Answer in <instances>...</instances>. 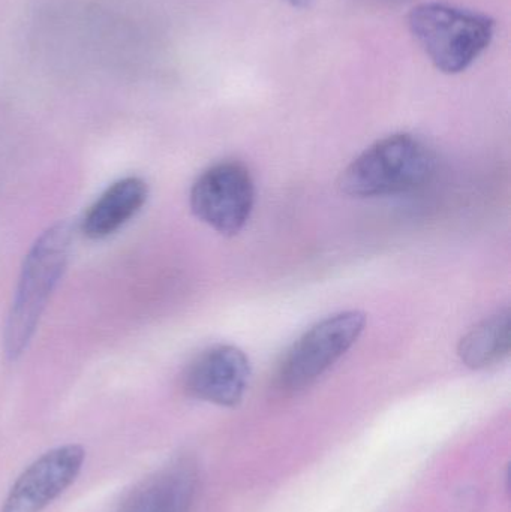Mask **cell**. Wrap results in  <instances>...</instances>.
Instances as JSON below:
<instances>
[{"instance_id": "7", "label": "cell", "mask_w": 511, "mask_h": 512, "mask_svg": "<svg viewBox=\"0 0 511 512\" xmlns=\"http://www.w3.org/2000/svg\"><path fill=\"white\" fill-rule=\"evenodd\" d=\"M249 378L251 364L245 352L233 345H216L189 364L183 387L201 402L233 408L242 402Z\"/></svg>"}, {"instance_id": "2", "label": "cell", "mask_w": 511, "mask_h": 512, "mask_svg": "<svg viewBox=\"0 0 511 512\" xmlns=\"http://www.w3.org/2000/svg\"><path fill=\"white\" fill-rule=\"evenodd\" d=\"M434 168V153L420 138L389 135L345 168L339 186L345 194L357 198L407 194L429 182Z\"/></svg>"}, {"instance_id": "10", "label": "cell", "mask_w": 511, "mask_h": 512, "mask_svg": "<svg viewBox=\"0 0 511 512\" xmlns=\"http://www.w3.org/2000/svg\"><path fill=\"white\" fill-rule=\"evenodd\" d=\"M511 345L510 310L504 309L477 324L459 343V357L470 369L480 370L509 357Z\"/></svg>"}, {"instance_id": "3", "label": "cell", "mask_w": 511, "mask_h": 512, "mask_svg": "<svg viewBox=\"0 0 511 512\" xmlns=\"http://www.w3.org/2000/svg\"><path fill=\"white\" fill-rule=\"evenodd\" d=\"M408 26L426 56L444 74L470 68L491 45L495 33V21L488 15L438 2L414 6Z\"/></svg>"}, {"instance_id": "5", "label": "cell", "mask_w": 511, "mask_h": 512, "mask_svg": "<svg viewBox=\"0 0 511 512\" xmlns=\"http://www.w3.org/2000/svg\"><path fill=\"white\" fill-rule=\"evenodd\" d=\"M189 201L201 222L222 236H236L254 209V180L245 165L219 162L195 180Z\"/></svg>"}, {"instance_id": "1", "label": "cell", "mask_w": 511, "mask_h": 512, "mask_svg": "<svg viewBox=\"0 0 511 512\" xmlns=\"http://www.w3.org/2000/svg\"><path fill=\"white\" fill-rule=\"evenodd\" d=\"M72 239L71 222L59 221L48 227L27 252L3 333V349L9 361L20 358L29 346L39 319L65 273Z\"/></svg>"}, {"instance_id": "8", "label": "cell", "mask_w": 511, "mask_h": 512, "mask_svg": "<svg viewBox=\"0 0 511 512\" xmlns=\"http://www.w3.org/2000/svg\"><path fill=\"white\" fill-rule=\"evenodd\" d=\"M197 489V465L191 459L174 460L137 484L116 512H191Z\"/></svg>"}, {"instance_id": "9", "label": "cell", "mask_w": 511, "mask_h": 512, "mask_svg": "<svg viewBox=\"0 0 511 512\" xmlns=\"http://www.w3.org/2000/svg\"><path fill=\"white\" fill-rule=\"evenodd\" d=\"M149 186L140 177H125L110 186L81 219L87 239L102 240L128 224L146 204Z\"/></svg>"}, {"instance_id": "11", "label": "cell", "mask_w": 511, "mask_h": 512, "mask_svg": "<svg viewBox=\"0 0 511 512\" xmlns=\"http://www.w3.org/2000/svg\"><path fill=\"white\" fill-rule=\"evenodd\" d=\"M284 2L290 3L294 8H305V6H308L312 0H284Z\"/></svg>"}, {"instance_id": "4", "label": "cell", "mask_w": 511, "mask_h": 512, "mask_svg": "<svg viewBox=\"0 0 511 512\" xmlns=\"http://www.w3.org/2000/svg\"><path fill=\"white\" fill-rule=\"evenodd\" d=\"M365 327L366 315L359 310L336 313L317 322L285 354L279 366V388L294 393L314 384L353 348Z\"/></svg>"}, {"instance_id": "6", "label": "cell", "mask_w": 511, "mask_h": 512, "mask_svg": "<svg viewBox=\"0 0 511 512\" xmlns=\"http://www.w3.org/2000/svg\"><path fill=\"white\" fill-rule=\"evenodd\" d=\"M86 451L63 445L48 451L24 469L12 484L0 512H42L77 480Z\"/></svg>"}]
</instances>
